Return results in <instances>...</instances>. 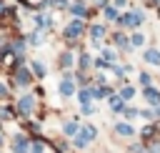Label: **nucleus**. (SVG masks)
Instances as JSON below:
<instances>
[{
	"label": "nucleus",
	"instance_id": "f257e3e1",
	"mask_svg": "<svg viewBox=\"0 0 160 153\" xmlns=\"http://www.w3.org/2000/svg\"><path fill=\"white\" fill-rule=\"evenodd\" d=\"M142 20H145V15H142L140 10H132V13L122 15V18H118V23H120V25H128V28H138Z\"/></svg>",
	"mask_w": 160,
	"mask_h": 153
},
{
	"label": "nucleus",
	"instance_id": "4be33fe9",
	"mask_svg": "<svg viewBox=\"0 0 160 153\" xmlns=\"http://www.w3.org/2000/svg\"><path fill=\"white\" fill-rule=\"evenodd\" d=\"M32 70H35V75H40V78L45 75V65H42V63H32Z\"/></svg>",
	"mask_w": 160,
	"mask_h": 153
},
{
	"label": "nucleus",
	"instance_id": "0eeeda50",
	"mask_svg": "<svg viewBox=\"0 0 160 153\" xmlns=\"http://www.w3.org/2000/svg\"><path fill=\"white\" fill-rule=\"evenodd\" d=\"M12 150H15V153H30V143H28V138L18 135V138L12 140Z\"/></svg>",
	"mask_w": 160,
	"mask_h": 153
},
{
	"label": "nucleus",
	"instance_id": "9d476101",
	"mask_svg": "<svg viewBox=\"0 0 160 153\" xmlns=\"http://www.w3.org/2000/svg\"><path fill=\"white\" fill-rule=\"evenodd\" d=\"M110 108H112L115 113H122L128 105H125V100H122L120 95H110Z\"/></svg>",
	"mask_w": 160,
	"mask_h": 153
},
{
	"label": "nucleus",
	"instance_id": "c756f323",
	"mask_svg": "<svg viewBox=\"0 0 160 153\" xmlns=\"http://www.w3.org/2000/svg\"><path fill=\"white\" fill-rule=\"evenodd\" d=\"M5 93H8V88H5L2 83H0V95H5Z\"/></svg>",
	"mask_w": 160,
	"mask_h": 153
},
{
	"label": "nucleus",
	"instance_id": "f8f14e48",
	"mask_svg": "<svg viewBox=\"0 0 160 153\" xmlns=\"http://www.w3.org/2000/svg\"><path fill=\"white\" fill-rule=\"evenodd\" d=\"M145 60H148L150 65H160V50H155V48L145 50Z\"/></svg>",
	"mask_w": 160,
	"mask_h": 153
},
{
	"label": "nucleus",
	"instance_id": "39448f33",
	"mask_svg": "<svg viewBox=\"0 0 160 153\" xmlns=\"http://www.w3.org/2000/svg\"><path fill=\"white\" fill-rule=\"evenodd\" d=\"M115 133L122 135V138H130V135H135V128L128 120H122V123H115Z\"/></svg>",
	"mask_w": 160,
	"mask_h": 153
},
{
	"label": "nucleus",
	"instance_id": "ddd939ff",
	"mask_svg": "<svg viewBox=\"0 0 160 153\" xmlns=\"http://www.w3.org/2000/svg\"><path fill=\"white\" fill-rule=\"evenodd\" d=\"M155 133H158V128H155V123H150V125H145V128H142V133H140V138H142V140L148 143L150 138H155Z\"/></svg>",
	"mask_w": 160,
	"mask_h": 153
},
{
	"label": "nucleus",
	"instance_id": "c85d7f7f",
	"mask_svg": "<svg viewBox=\"0 0 160 153\" xmlns=\"http://www.w3.org/2000/svg\"><path fill=\"white\" fill-rule=\"evenodd\" d=\"M112 58H115L112 50H105V53H102V60H112Z\"/></svg>",
	"mask_w": 160,
	"mask_h": 153
},
{
	"label": "nucleus",
	"instance_id": "a878e982",
	"mask_svg": "<svg viewBox=\"0 0 160 153\" xmlns=\"http://www.w3.org/2000/svg\"><path fill=\"white\" fill-rule=\"evenodd\" d=\"M140 83L148 88V85H150V75H148V73H140Z\"/></svg>",
	"mask_w": 160,
	"mask_h": 153
},
{
	"label": "nucleus",
	"instance_id": "5701e85b",
	"mask_svg": "<svg viewBox=\"0 0 160 153\" xmlns=\"http://www.w3.org/2000/svg\"><path fill=\"white\" fill-rule=\"evenodd\" d=\"M122 113H125V118H138V115H140V110H138V108H125Z\"/></svg>",
	"mask_w": 160,
	"mask_h": 153
},
{
	"label": "nucleus",
	"instance_id": "7c9ffc66",
	"mask_svg": "<svg viewBox=\"0 0 160 153\" xmlns=\"http://www.w3.org/2000/svg\"><path fill=\"white\" fill-rule=\"evenodd\" d=\"M152 110H155V115H158V118H160V105H158V108H152Z\"/></svg>",
	"mask_w": 160,
	"mask_h": 153
},
{
	"label": "nucleus",
	"instance_id": "f03ea898",
	"mask_svg": "<svg viewBox=\"0 0 160 153\" xmlns=\"http://www.w3.org/2000/svg\"><path fill=\"white\" fill-rule=\"evenodd\" d=\"M142 98H145L152 108H158V105H160V90H158V88H152V85L142 88Z\"/></svg>",
	"mask_w": 160,
	"mask_h": 153
},
{
	"label": "nucleus",
	"instance_id": "4468645a",
	"mask_svg": "<svg viewBox=\"0 0 160 153\" xmlns=\"http://www.w3.org/2000/svg\"><path fill=\"white\" fill-rule=\"evenodd\" d=\"M90 100H92V90L90 88H82L80 90V103L82 105H90Z\"/></svg>",
	"mask_w": 160,
	"mask_h": 153
},
{
	"label": "nucleus",
	"instance_id": "a211bd4d",
	"mask_svg": "<svg viewBox=\"0 0 160 153\" xmlns=\"http://www.w3.org/2000/svg\"><path fill=\"white\" fill-rule=\"evenodd\" d=\"M92 98H110V88H95Z\"/></svg>",
	"mask_w": 160,
	"mask_h": 153
},
{
	"label": "nucleus",
	"instance_id": "412c9836",
	"mask_svg": "<svg viewBox=\"0 0 160 153\" xmlns=\"http://www.w3.org/2000/svg\"><path fill=\"white\" fill-rule=\"evenodd\" d=\"M130 43H132V45H142V43H145V38H142V33H135V35L130 38Z\"/></svg>",
	"mask_w": 160,
	"mask_h": 153
},
{
	"label": "nucleus",
	"instance_id": "f3484780",
	"mask_svg": "<svg viewBox=\"0 0 160 153\" xmlns=\"http://www.w3.org/2000/svg\"><path fill=\"white\" fill-rule=\"evenodd\" d=\"M132 95H135V88H132V85H125V88L120 90V98H122V100H130Z\"/></svg>",
	"mask_w": 160,
	"mask_h": 153
},
{
	"label": "nucleus",
	"instance_id": "393cba45",
	"mask_svg": "<svg viewBox=\"0 0 160 153\" xmlns=\"http://www.w3.org/2000/svg\"><path fill=\"white\" fill-rule=\"evenodd\" d=\"M88 65H90V58H88V55H80V68H82V70H85V68H88Z\"/></svg>",
	"mask_w": 160,
	"mask_h": 153
},
{
	"label": "nucleus",
	"instance_id": "2eb2a0df",
	"mask_svg": "<svg viewBox=\"0 0 160 153\" xmlns=\"http://www.w3.org/2000/svg\"><path fill=\"white\" fill-rule=\"evenodd\" d=\"M70 10H72L75 15H80V18H82V15L88 13V8H85V3H72V5H70Z\"/></svg>",
	"mask_w": 160,
	"mask_h": 153
},
{
	"label": "nucleus",
	"instance_id": "6ab92c4d",
	"mask_svg": "<svg viewBox=\"0 0 160 153\" xmlns=\"http://www.w3.org/2000/svg\"><path fill=\"white\" fill-rule=\"evenodd\" d=\"M115 43H118L120 48H130V40H128L125 35H115Z\"/></svg>",
	"mask_w": 160,
	"mask_h": 153
},
{
	"label": "nucleus",
	"instance_id": "2f4dec72",
	"mask_svg": "<svg viewBox=\"0 0 160 153\" xmlns=\"http://www.w3.org/2000/svg\"><path fill=\"white\" fill-rule=\"evenodd\" d=\"M0 13H5V8H2V3H0Z\"/></svg>",
	"mask_w": 160,
	"mask_h": 153
},
{
	"label": "nucleus",
	"instance_id": "423d86ee",
	"mask_svg": "<svg viewBox=\"0 0 160 153\" xmlns=\"http://www.w3.org/2000/svg\"><path fill=\"white\" fill-rule=\"evenodd\" d=\"M18 108H20V113H32V108H35V98L32 95H25V98H20V103H18Z\"/></svg>",
	"mask_w": 160,
	"mask_h": 153
},
{
	"label": "nucleus",
	"instance_id": "aec40b11",
	"mask_svg": "<svg viewBox=\"0 0 160 153\" xmlns=\"http://www.w3.org/2000/svg\"><path fill=\"white\" fill-rule=\"evenodd\" d=\"M60 63H62V68L72 65V55H70V53H62V55H60Z\"/></svg>",
	"mask_w": 160,
	"mask_h": 153
},
{
	"label": "nucleus",
	"instance_id": "9b49d317",
	"mask_svg": "<svg viewBox=\"0 0 160 153\" xmlns=\"http://www.w3.org/2000/svg\"><path fill=\"white\" fill-rule=\"evenodd\" d=\"M62 133H65V135H72V138H75V135L80 133V125H78L75 120H68V123L62 125Z\"/></svg>",
	"mask_w": 160,
	"mask_h": 153
},
{
	"label": "nucleus",
	"instance_id": "6e6552de",
	"mask_svg": "<svg viewBox=\"0 0 160 153\" xmlns=\"http://www.w3.org/2000/svg\"><path fill=\"white\" fill-rule=\"evenodd\" d=\"M15 83L25 88V85L30 83V70H28V68H18V73H15Z\"/></svg>",
	"mask_w": 160,
	"mask_h": 153
},
{
	"label": "nucleus",
	"instance_id": "b1692460",
	"mask_svg": "<svg viewBox=\"0 0 160 153\" xmlns=\"http://www.w3.org/2000/svg\"><path fill=\"white\" fill-rule=\"evenodd\" d=\"M105 18L115 20V18H118V10H115V8H105Z\"/></svg>",
	"mask_w": 160,
	"mask_h": 153
},
{
	"label": "nucleus",
	"instance_id": "7ed1b4c3",
	"mask_svg": "<svg viewBox=\"0 0 160 153\" xmlns=\"http://www.w3.org/2000/svg\"><path fill=\"white\" fill-rule=\"evenodd\" d=\"M82 30H85V25H82V20H72L68 28H65V38H78V35H82Z\"/></svg>",
	"mask_w": 160,
	"mask_h": 153
},
{
	"label": "nucleus",
	"instance_id": "bb28decb",
	"mask_svg": "<svg viewBox=\"0 0 160 153\" xmlns=\"http://www.w3.org/2000/svg\"><path fill=\"white\" fill-rule=\"evenodd\" d=\"M82 113H85V115H90V113H95V105H82Z\"/></svg>",
	"mask_w": 160,
	"mask_h": 153
},
{
	"label": "nucleus",
	"instance_id": "1a4fd4ad",
	"mask_svg": "<svg viewBox=\"0 0 160 153\" xmlns=\"http://www.w3.org/2000/svg\"><path fill=\"white\" fill-rule=\"evenodd\" d=\"M72 93H75V83H72V78H65V80L60 83V95L68 98V95H72Z\"/></svg>",
	"mask_w": 160,
	"mask_h": 153
},
{
	"label": "nucleus",
	"instance_id": "20e7f679",
	"mask_svg": "<svg viewBox=\"0 0 160 153\" xmlns=\"http://www.w3.org/2000/svg\"><path fill=\"white\" fill-rule=\"evenodd\" d=\"M85 143H92L95 138H98V128L95 125H80V133H78Z\"/></svg>",
	"mask_w": 160,
	"mask_h": 153
},
{
	"label": "nucleus",
	"instance_id": "cd10ccee",
	"mask_svg": "<svg viewBox=\"0 0 160 153\" xmlns=\"http://www.w3.org/2000/svg\"><path fill=\"white\" fill-rule=\"evenodd\" d=\"M140 115H142V118H148V120H150V118H152V115H155V110H140Z\"/></svg>",
	"mask_w": 160,
	"mask_h": 153
},
{
	"label": "nucleus",
	"instance_id": "dca6fc26",
	"mask_svg": "<svg viewBox=\"0 0 160 153\" xmlns=\"http://www.w3.org/2000/svg\"><path fill=\"white\" fill-rule=\"evenodd\" d=\"M90 35H92V40L98 43V40H100V38L105 35V28H102V25H92V30H90Z\"/></svg>",
	"mask_w": 160,
	"mask_h": 153
}]
</instances>
